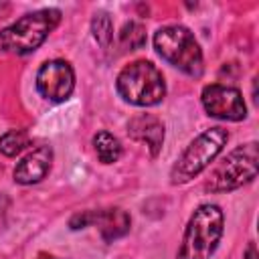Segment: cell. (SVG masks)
<instances>
[{
  "label": "cell",
  "mask_w": 259,
  "mask_h": 259,
  "mask_svg": "<svg viewBox=\"0 0 259 259\" xmlns=\"http://www.w3.org/2000/svg\"><path fill=\"white\" fill-rule=\"evenodd\" d=\"M154 47L162 59L190 77L202 75V51L194 34L180 24L164 26L154 34Z\"/></svg>",
  "instance_id": "obj_3"
},
{
  "label": "cell",
  "mask_w": 259,
  "mask_h": 259,
  "mask_svg": "<svg viewBox=\"0 0 259 259\" xmlns=\"http://www.w3.org/2000/svg\"><path fill=\"white\" fill-rule=\"evenodd\" d=\"M93 148H95L99 162H103V164H113L121 156V144L109 132H97L93 136Z\"/></svg>",
  "instance_id": "obj_12"
},
{
  "label": "cell",
  "mask_w": 259,
  "mask_h": 259,
  "mask_svg": "<svg viewBox=\"0 0 259 259\" xmlns=\"http://www.w3.org/2000/svg\"><path fill=\"white\" fill-rule=\"evenodd\" d=\"M75 87V73L63 59L47 61L36 73V89L49 101H65Z\"/></svg>",
  "instance_id": "obj_8"
},
{
  "label": "cell",
  "mask_w": 259,
  "mask_h": 259,
  "mask_svg": "<svg viewBox=\"0 0 259 259\" xmlns=\"http://www.w3.org/2000/svg\"><path fill=\"white\" fill-rule=\"evenodd\" d=\"M117 91L127 103L150 107L164 99L166 85L156 65L150 61H136L117 75Z\"/></svg>",
  "instance_id": "obj_4"
},
{
  "label": "cell",
  "mask_w": 259,
  "mask_h": 259,
  "mask_svg": "<svg viewBox=\"0 0 259 259\" xmlns=\"http://www.w3.org/2000/svg\"><path fill=\"white\" fill-rule=\"evenodd\" d=\"M53 162V150L49 146H38L32 152H28L14 168V180L18 184H34L40 182L47 172L51 170Z\"/></svg>",
  "instance_id": "obj_9"
},
{
  "label": "cell",
  "mask_w": 259,
  "mask_h": 259,
  "mask_svg": "<svg viewBox=\"0 0 259 259\" xmlns=\"http://www.w3.org/2000/svg\"><path fill=\"white\" fill-rule=\"evenodd\" d=\"M95 221V210H87V212H81V214H75L71 219V229H85L89 225H93Z\"/></svg>",
  "instance_id": "obj_16"
},
{
  "label": "cell",
  "mask_w": 259,
  "mask_h": 259,
  "mask_svg": "<svg viewBox=\"0 0 259 259\" xmlns=\"http://www.w3.org/2000/svg\"><path fill=\"white\" fill-rule=\"evenodd\" d=\"M227 140H229V134L223 127H210L202 132L198 138H194L190 146L182 152V156L176 160V164L172 166V172H170L172 184H184V182H190L194 176H198L221 154Z\"/></svg>",
  "instance_id": "obj_5"
},
{
  "label": "cell",
  "mask_w": 259,
  "mask_h": 259,
  "mask_svg": "<svg viewBox=\"0 0 259 259\" xmlns=\"http://www.w3.org/2000/svg\"><path fill=\"white\" fill-rule=\"evenodd\" d=\"M202 107L206 109L208 115L217 119H227V121H241L247 115V107L243 101V95L239 89L212 83L202 89Z\"/></svg>",
  "instance_id": "obj_7"
},
{
  "label": "cell",
  "mask_w": 259,
  "mask_h": 259,
  "mask_svg": "<svg viewBox=\"0 0 259 259\" xmlns=\"http://www.w3.org/2000/svg\"><path fill=\"white\" fill-rule=\"evenodd\" d=\"M36 259H57V257H53V255H49V253H38Z\"/></svg>",
  "instance_id": "obj_18"
},
{
  "label": "cell",
  "mask_w": 259,
  "mask_h": 259,
  "mask_svg": "<svg viewBox=\"0 0 259 259\" xmlns=\"http://www.w3.org/2000/svg\"><path fill=\"white\" fill-rule=\"evenodd\" d=\"M28 146V136L22 130H10L0 138V152L8 158L18 156Z\"/></svg>",
  "instance_id": "obj_13"
},
{
  "label": "cell",
  "mask_w": 259,
  "mask_h": 259,
  "mask_svg": "<svg viewBox=\"0 0 259 259\" xmlns=\"http://www.w3.org/2000/svg\"><path fill=\"white\" fill-rule=\"evenodd\" d=\"M127 132L134 140L138 142H144L152 156H158V152L162 150V144H164V123L150 115V113H140L136 115L130 123H127Z\"/></svg>",
  "instance_id": "obj_10"
},
{
  "label": "cell",
  "mask_w": 259,
  "mask_h": 259,
  "mask_svg": "<svg viewBox=\"0 0 259 259\" xmlns=\"http://www.w3.org/2000/svg\"><path fill=\"white\" fill-rule=\"evenodd\" d=\"M245 259H257V247H255V243H249V245H247Z\"/></svg>",
  "instance_id": "obj_17"
},
{
  "label": "cell",
  "mask_w": 259,
  "mask_h": 259,
  "mask_svg": "<svg viewBox=\"0 0 259 259\" xmlns=\"http://www.w3.org/2000/svg\"><path fill=\"white\" fill-rule=\"evenodd\" d=\"M223 235V210L217 204H202L190 217L178 259H208Z\"/></svg>",
  "instance_id": "obj_2"
},
{
  "label": "cell",
  "mask_w": 259,
  "mask_h": 259,
  "mask_svg": "<svg viewBox=\"0 0 259 259\" xmlns=\"http://www.w3.org/2000/svg\"><path fill=\"white\" fill-rule=\"evenodd\" d=\"M119 42H121L125 49H130V51L142 49V47L146 45V30H144V26H142L140 22H136V20L127 22V24L121 28V32H119Z\"/></svg>",
  "instance_id": "obj_14"
},
{
  "label": "cell",
  "mask_w": 259,
  "mask_h": 259,
  "mask_svg": "<svg viewBox=\"0 0 259 259\" xmlns=\"http://www.w3.org/2000/svg\"><path fill=\"white\" fill-rule=\"evenodd\" d=\"M61 20L57 8H42L30 14H24L8 28L0 30V51L12 55H28L36 51L45 38L55 30Z\"/></svg>",
  "instance_id": "obj_1"
},
{
  "label": "cell",
  "mask_w": 259,
  "mask_h": 259,
  "mask_svg": "<svg viewBox=\"0 0 259 259\" xmlns=\"http://www.w3.org/2000/svg\"><path fill=\"white\" fill-rule=\"evenodd\" d=\"M99 231L101 237L105 241H113L123 237L130 231V214L121 208H107V210H97L95 212V221H93Z\"/></svg>",
  "instance_id": "obj_11"
},
{
  "label": "cell",
  "mask_w": 259,
  "mask_h": 259,
  "mask_svg": "<svg viewBox=\"0 0 259 259\" xmlns=\"http://www.w3.org/2000/svg\"><path fill=\"white\" fill-rule=\"evenodd\" d=\"M257 176V142L235 148L206 180V190L210 192H229Z\"/></svg>",
  "instance_id": "obj_6"
},
{
  "label": "cell",
  "mask_w": 259,
  "mask_h": 259,
  "mask_svg": "<svg viewBox=\"0 0 259 259\" xmlns=\"http://www.w3.org/2000/svg\"><path fill=\"white\" fill-rule=\"evenodd\" d=\"M91 28H93V36L97 38V42H99L101 47H109V45H111L113 26H111V18H109L107 12H97V14L93 16Z\"/></svg>",
  "instance_id": "obj_15"
}]
</instances>
